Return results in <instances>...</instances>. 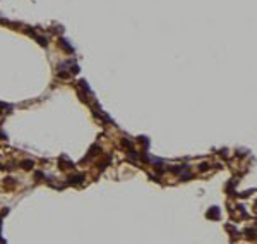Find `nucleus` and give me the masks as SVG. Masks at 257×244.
<instances>
[{
	"mask_svg": "<svg viewBox=\"0 0 257 244\" xmlns=\"http://www.w3.org/2000/svg\"><path fill=\"white\" fill-rule=\"evenodd\" d=\"M24 167H26V169H29V167H33V162H29V160H26V162H24Z\"/></svg>",
	"mask_w": 257,
	"mask_h": 244,
	"instance_id": "obj_1",
	"label": "nucleus"
}]
</instances>
